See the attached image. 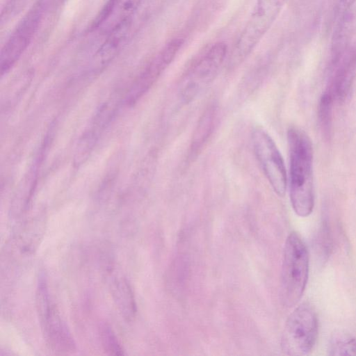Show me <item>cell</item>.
I'll return each instance as SVG.
<instances>
[{
	"instance_id": "cell-10",
	"label": "cell",
	"mask_w": 356,
	"mask_h": 356,
	"mask_svg": "<svg viewBox=\"0 0 356 356\" xmlns=\"http://www.w3.org/2000/svg\"><path fill=\"white\" fill-rule=\"evenodd\" d=\"M112 293L116 305L123 316L131 320L136 312L134 295L128 281L124 277H116L112 282Z\"/></svg>"
},
{
	"instance_id": "cell-17",
	"label": "cell",
	"mask_w": 356,
	"mask_h": 356,
	"mask_svg": "<svg viewBox=\"0 0 356 356\" xmlns=\"http://www.w3.org/2000/svg\"><path fill=\"white\" fill-rule=\"evenodd\" d=\"M142 1L143 0H121L119 4L118 17L115 23L131 19L134 12L137 10Z\"/></svg>"
},
{
	"instance_id": "cell-9",
	"label": "cell",
	"mask_w": 356,
	"mask_h": 356,
	"mask_svg": "<svg viewBox=\"0 0 356 356\" xmlns=\"http://www.w3.org/2000/svg\"><path fill=\"white\" fill-rule=\"evenodd\" d=\"M216 114L217 108L215 105H210L202 113L191 142V159L196 157L207 144L215 126Z\"/></svg>"
},
{
	"instance_id": "cell-4",
	"label": "cell",
	"mask_w": 356,
	"mask_h": 356,
	"mask_svg": "<svg viewBox=\"0 0 356 356\" xmlns=\"http://www.w3.org/2000/svg\"><path fill=\"white\" fill-rule=\"evenodd\" d=\"M318 318L315 310L307 302L299 305L288 316L281 338L283 352L289 355H308L318 335Z\"/></svg>"
},
{
	"instance_id": "cell-14",
	"label": "cell",
	"mask_w": 356,
	"mask_h": 356,
	"mask_svg": "<svg viewBox=\"0 0 356 356\" xmlns=\"http://www.w3.org/2000/svg\"><path fill=\"white\" fill-rule=\"evenodd\" d=\"M100 340L104 351L108 355H122L123 349L112 328L107 324H101L99 328Z\"/></svg>"
},
{
	"instance_id": "cell-18",
	"label": "cell",
	"mask_w": 356,
	"mask_h": 356,
	"mask_svg": "<svg viewBox=\"0 0 356 356\" xmlns=\"http://www.w3.org/2000/svg\"><path fill=\"white\" fill-rule=\"evenodd\" d=\"M24 0H10L1 13V22L8 20L21 8Z\"/></svg>"
},
{
	"instance_id": "cell-15",
	"label": "cell",
	"mask_w": 356,
	"mask_h": 356,
	"mask_svg": "<svg viewBox=\"0 0 356 356\" xmlns=\"http://www.w3.org/2000/svg\"><path fill=\"white\" fill-rule=\"evenodd\" d=\"M332 100V95L329 92H325L321 97L318 104V121L323 134L326 136L330 135L331 129Z\"/></svg>"
},
{
	"instance_id": "cell-16",
	"label": "cell",
	"mask_w": 356,
	"mask_h": 356,
	"mask_svg": "<svg viewBox=\"0 0 356 356\" xmlns=\"http://www.w3.org/2000/svg\"><path fill=\"white\" fill-rule=\"evenodd\" d=\"M121 0H108L98 15L92 22L90 27V31L99 28L105 22H106L112 16Z\"/></svg>"
},
{
	"instance_id": "cell-6",
	"label": "cell",
	"mask_w": 356,
	"mask_h": 356,
	"mask_svg": "<svg viewBox=\"0 0 356 356\" xmlns=\"http://www.w3.org/2000/svg\"><path fill=\"white\" fill-rule=\"evenodd\" d=\"M48 0H38L18 23L1 51V73L8 71L30 44L43 19Z\"/></svg>"
},
{
	"instance_id": "cell-8",
	"label": "cell",
	"mask_w": 356,
	"mask_h": 356,
	"mask_svg": "<svg viewBox=\"0 0 356 356\" xmlns=\"http://www.w3.org/2000/svg\"><path fill=\"white\" fill-rule=\"evenodd\" d=\"M38 312L43 333L50 346L61 353L74 350V341L56 307L51 303Z\"/></svg>"
},
{
	"instance_id": "cell-2",
	"label": "cell",
	"mask_w": 356,
	"mask_h": 356,
	"mask_svg": "<svg viewBox=\"0 0 356 356\" xmlns=\"http://www.w3.org/2000/svg\"><path fill=\"white\" fill-rule=\"evenodd\" d=\"M309 257L301 236L291 232L285 241L281 270L280 297L284 306L292 307L301 299L309 277Z\"/></svg>"
},
{
	"instance_id": "cell-3",
	"label": "cell",
	"mask_w": 356,
	"mask_h": 356,
	"mask_svg": "<svg viewBox=\"0 0 356 356\" xmlns=\"http://www.w3.org/2000/svg\"><path fill=\"white\" fill-rule=\"evenodd\" d=\"M286 0H257L244 29L234 45L229 66L241 65L270 29Z\"/></svg>"
},
{
	"instance_id": "cell-7",
	"label": "cell",
	"mask_w": 356,
	"mask_h": 356,
	"mask_svg": "<svg viewBox=\"0 0 356 356\" xmlns=\"http://www.w3.org/2000/svg\"><path fill=\"white\" fill-rule=\"evenodd\" d=\"M256 158L275 193L285 195L287 176L284 162L275 141L262 128L257 127L252 134Z\"/></svg>"
},
{
	"instance_id": "cell-5",
	"label": "cell",
	"mask_w": 356,
	"mask_h": 356,
	"mask_svg": "<svg viewBox=\"0 0 356 356\" xmlns=\"http://www.w3.org/2000/svg\"><path fill=\"white\" fill-rule=\"evenodd\" d=\"M227 53L226 44L218 42L197 59L181 81L179 92L182 101L191 102L214 80Z\"/></svg>"
},
{
	"instance_id": "cell-1",
	"label": "cell",
	"mask_w": 356,
	"mask_h": 356,
	"mask_svg": "<svg viewBox=\"0 0 356 356\" xmlns=\"http://www.w3.org/2000/svg\"><path fill=\"white\" fill-rule=\"evenodd\" d=\"M289 151V195L292 208L300 217L309 216L314 207L313 151L311 140L300 129L287 131Z\"/></svg>"
},
{
	"instance_id": "cell-12",
	"label": "cell",
	"mask_w": 356,
	"mask_h": 356,
	"mask_svg": "<svg viewBox=\"0 0 356 356\" xmlns=\"http://www.w3.org/2000/svg\"><path fill=\"white\" fill-rule=\"evenodd\" d=\"M348 12L338 17V23L332 38V51L334 63H337L344 53L350 33V17Z\"/></svg>"
},
{
	"instance_id": "cell-13",
	"label": "cell",
	"mask_w": 356,
	"mask_h": 356,
	"mask_svg": "<svg viewBox=\"0 0 356 356\" xmlns=\"http://www.w3.org/2000/svg\"><path fill=\"white\" fill-rule=\"evenodd\" d=\"M330 355H356V339L347 334L338 333L332 337Z\"/></svg>"
},
{
	"instance_id": "cell-19",
	"label": "cell",
	"mask_w": 356,
	"mask_h": 356,
	"mask_svg": "<svg viewBox=\"0 0 356 356\" xmlns=\"http://www.w3.org/2000/svg\"><path fill=\"white\" fill-rule=\"evenodd\" d=\"M336 14L340 15L349 11L356 0H334Z\"/></svg>"
},
{
	"instance_id": "cell-11",
	"label": "cell",
	"mask_w": 356,
	"mask_h": 356,
	"mask_svg": "<svg viewBox=\"0 0 356 356\" xmlns=\"http://www.w3.org/2000/svg\"><path fill=\"white\" fill-rule=\"evenodd\" d=\"M356 75V55L346 60L337 68L332 80V95L343 99L348 93Z\"/></svg>"
}]
</instances>
